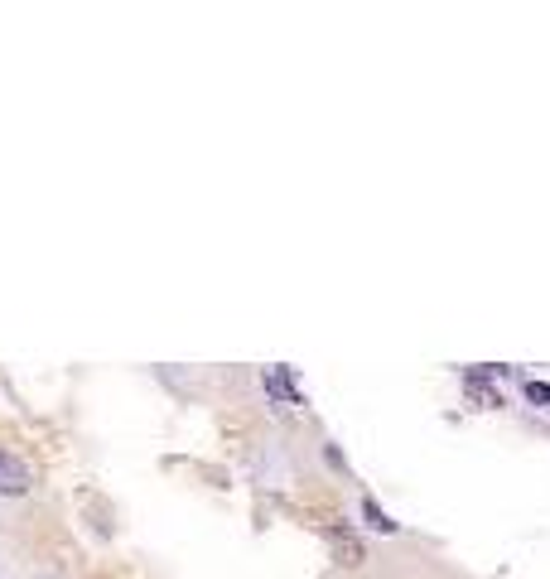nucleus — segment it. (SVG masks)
Wrapping results in <instances>:
<instances>
[{
  "label": "nucleus",
  "instance_id": "nucleus-1",
  "mask_svg": "<svg viewBox=\"0 0 550 579\" xmlns=\"http://www.w3.org/2000/svg\"><path fill=\"white\" fill-rule=\"evenodd\" d=\"M29 483H34V473L20 454H10V449H0V497H25Z\"/></svg>",
  "mask_w": 550,
  "mask_h": 579
},
{
  "label": "nucleus",
  "instance_id": "nucleus-3",
  "mask_svg": "<svg viewBox=\"0 0 550 579\" xmlns=\"http://www.w3.org/2000/svg\"><path fill=\"white\" fill-rule=\"evenodd\" d=\"M362 522L372 526V531H382V536H396V522L377 507V497H362Z\"/></svg>",
  "mask_w": 550,
  "mask_h": 579
},
{
  "label": "nucleus",
  "instance_id": "nucleus-6",
  "mask_svg": "<svg viewBox=\"0 0 550 579\" xmlns=\"http://www.w3.org/2000/svg\"><path fill=\"white\" fill-rule=\"evenodd\" d=\"M526 401H531V406H550V386L546 382H526Z\"/></svg>",
  "mask_w": 550,
  "mask_h": 579
},
{
  "label": "nucleus",
  "instance_id": "nucleus-2",
  "mask_svg": "<svg viewBox=\"0 0 550 579\" xmlns=\"http://www.w3.org/2000/svg\"><path fill=\"white\" fill-rule=\"evenodd\" d=\"M464 391H468V401H473L478 411H497V406H502V396H497L493 386H488V377H483L478 367H473V372L464 377Z\"/></svg>",
  "mask_w": 550,
  "mask_h": 579
},
{
  "label": "nucleus",
  "instance_id": "nucleus-5",
  "mask_svg": "<svg viewBox=\"0 0 550 579\" xmlns=\"http://www.w3.org/2000/svg\"><path fill=\"white\" fill-rule=\"evenodd\" d=\"M266 386H271V396H280V401H285V396H290V401H300V396H295V382H290L280 367H271V372H266Z\"/></svg>",
  "mask_w": 550,
  "mask_h": 579
},
{
  "label": "nucleus",
  "instance_id": "nucleus-4",
  "mask_svg": "<svg viewBox=\"0 0 550 579\" xmlns=\"http://www.w3.org/2000/svg\"><path fill=\"white\" fill-rule=\"evenodd\" d=\"M329 541L338 546V560H343V565H358V560H362V546L353 541V536H348V531H343V526H333Z\"/></svg>",
  "mask_w": 550,
  "mask_h": 579
}]
</instances>
